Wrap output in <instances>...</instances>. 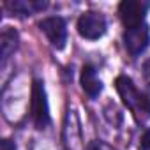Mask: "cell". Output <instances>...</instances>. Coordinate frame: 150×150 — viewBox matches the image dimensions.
<instances>
[{
    "label": "cell",
    "instance_id": "obj_1",
    "mask_svg": "<svg viewBox=\"0 0 150 150\" xmlns=\"http://www.w3.org/2000/svg\"><path fill=\"white\" fill-rule=\"evenodd\" d=\"M115 87H117V92H118L122 103L134 113V117L138 120H146L150 117V97L143 96L136 88V85L132 83L131 78L118 76L115 80Z\"/></svg>",
    "mask_w": 150,
    "mask_h": 150
},
{
    "label": "cell",
    "instance_id": "obj_2",
    "mask_svg": "<svg viewBox=\"0 0 150 150\" xmlns=\"http://www.w3.org/2000/svg\"><path fill=\"white\" fill-rule=\"evenodd\" d=\"M30 115L37 129H44L50 125V108H48V97L44 90V83L41 80L32 81L30 90Z\"/></svg>",
    "mask_w": 150,
    "mask_h": 150
},
{
    "label": "cell",
    "instance_id": "obj_3",
    "mask_svg": "<svg viewBox=\"0 0 150 150\" xmlns=\"http://www.w3.org/2000/svg\"><path fill=\"white\" fill-rule=\"evenodd\" d=\"M148 9H150V2H146V0H124L118 6V16L125 30L143 25Z\"/></svg>",
    "mask_w": 150,
    "mask_h": 150
},
{
    "label": "cell",
    "instance_id": "obj_4",
    "mask_svg": "<svg viewBox=\"0 0 150 150\" xmlns=\"http://www.w3.org/2000/svg\"><path fill=\"white\" fill-rule=\"evenodd\" d=\"M78 32L81 37L85 39H90V41H96L99 37L104 35L106 32V20L103 14L99 13H85L80 16L78 20Z\"/></svg>",
    "mask_w": 150,
    "mask_h": 150
},
{
    "label": "cell",
    "instance_id": "obj_5",
    "mask_svg": "<svg viewBox=\"0 0 150 150\" xmlns=\"http://www.w3.org/2000/svg\"><path fill=\"white\" fill-rule=\"evenodd\" d=\"M148 42H150V28L145 23L134 28H127L124 32V46L132 57L141 55L148 48Z\"/></svg>",
    "mask_w": 150,
    "mask_h": 150
},
{
    "label": "cell",
    "instance_id": "obj_6",
    "mask_svg": "<svg viewBox=\"0 0 150 150\" xmlns=\"http://www.w3.org/2000/svg\"><path fill=\"white\" fill-rule=\"evenodd\" d=\"M39 28L44 32V35L48 37V41L51 42V46H55L57 50H62L67 42V28H65V21L58 16H51V18H44L39 21Z\"/></svg>",
    "mask_w": 150,
    "mask_h": 150
},
{
    "label": "cell",
    "instance_id": "obj_7",
    "mask_svg": "<svg viewBox=\"0 0 150 150\" xmlns=\"http://www.w3.org/2000/svg\"><path fill=\"white\" fill-rule=\"evenodd\" d=\"M64 145L67 150H81V129H80V118L74 110H69L64 120V131H62Z\"/></svg>",
    "mask_w": 150,
    "mask_h": 150
},
{
    "label": "cell",
    "instance_id": "obj_8",
    "mask_svg": "<svg viewBox=\"0 0 150 150\" xmlns=\"http://www.w3.org/2000/svg\"><path fill=\"white\" fill-rule=\"evenodd\" d=\"M81 88L92 99H96L103 90V83L97 78V72L92 65H85L83 71H81Z\"/></svg>",
    "mask_w": 150,
    "mask_h": 150
},
{
    "label": "cell",
    "instance_id": "obj_9",
    "mask_svg": "<svg viewBox=\"0 0 150 150\" xmlns=\"http://www.w3.org/2000/svg\"><path fill=\"white\" fill-rule=\"evenodd\" d=\"M0 48H2V64L9 60V57L18 48V32L11 27H6L0 35Z\"/></svg>",
    "mask_w": 150,
    "mask_h": 150
},
{
    "label": "cell",
    "instance_id": "obj_10",
    "mask_svg": "<svg viewBox=\"0 0 150 150\" xmlns=\"http://www.w3.org/2000/svg\"><path fill=\"white\" fill-rule=\"evenodd\" d=\"M46 6H48L46 2H34V0H30V2L16 0V2H9V4H6V7L11 9L13 14H20V16H30L32 13L41 11V9H44Z\"/></svg>",
    "mask_w": 150,
    "mask_h": 150
},
{
    "label": "cell",
    "instance_id": "obj_11",
    "mask_svg": "<svg viewBox=\"0 0 150 150\" xmlns=\"http://www.w3.org/2000/svg\"><path fill=\"white\" fill-rule=\"evenodd\" d=\"M0 150H16V145L11 139H2V143H0Z\"/></svg>",
    "mask_w": 150,
    "mask_h": 150
},
{
    "label": "cell",
    "instance_id": "obj_12",
    "mask_svg": "<svg viewBox=\"0 0 150 150\" xmlns=\"http://www.w3.org/2000/svg\"><path fill=\"white\" fill-rule=\"evenodd\" d=\"M87 150H108V148L104 145H101V143H92V145H88Z\"/></svg>",
    "mask_w": 150,
    "mask_h": 150
}]
</instances>
